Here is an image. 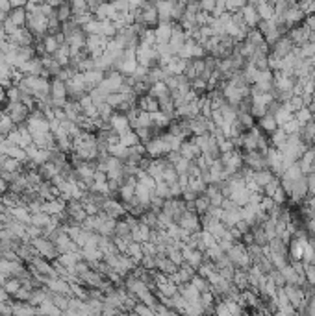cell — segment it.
<instances>
[{
    "label": "cell",
    "instance_id": "5",
    "mask_svg": "<svg viewBox=\"0 0 315 316\" xmlns=\"http://www.w3.org/2000/svg\"><path fill=\"white\" fill-rule=\"evenodd\" d=\"M173 22H159L154 28V37H156V45H169V41L173 37Z\"/></svg>",
    "mask_w": 315,
    "mask_h": 316
},
{
    "label": "cell",
    "instance_id": "19",
    "mask_svg": "<svg viewBox=\"0 0 315 316\" xmlns=\"http://www.w3.org/2000/svg\"><path fill=\"white\" fill-rule=\"evenodd\" d=\"M197 205H198V211H206V205H208V202H206V200H198V202H197Z\"/></svg>",
    "mask_w": 315,
    "mask_h": 316
},
{
    "label": "cell",
    "instance_id": "15",
    "mask_svg": "<svg viewBox=\"0 0 315 316\" xmlns=\"http://www.w3.org/2000/svg\"><path fill=\"white\" fill-rule=\"evenodd\" d=\"M15 130H17V126L13 124V121L9 119L8 115H2V117H0V137L6 139L9 133Z\"/></svg>",
    "mask_w": 315,
    "mask_h": 316
},
{
    "label": "cell",
    "instance_id": "13",
    "mask_svg": "<svg viewBox=\"0 0 315 316\" xmlns=\"http://www.w3.org/2000/svg\"><path fill=\"white\" fill-rule=\"evenodd\" d=\"M178 224H180V228H182V229H185V231H193V229H197V228H198V224H197V218H195V214L193 213H187V211H185V213L180 216Z\"/></svg>",
    "mask_w": 315,
    "mask_h": 316
},
{
    "label": "cell",
    "instance_id": "2",
    "mask_svg": "<svg viewBox=\"0 0 315 316\" xmlns=\"http://www.w3.org/2000/svg\"><path fill=\"white\" fill-rule=\"evenodd\" d=\"M30 244L34 246V250H36L37 255H39V257H43V259L52 261V259H58V257H59V253H58V250H56L54 242L48 241V239H45V237L32 239V241H30Z\"/></svg>",
    "mask_w": 315,
    "mask_h": 316
},
{
    "label": "cell",
    "instance_id": "6",
    "mask_svg": "<svg viewBox=\"0 0 315 316\" xmlns=\"http://www.w3.org/2000/svg\"><path fill=\"white\" fill-rule=\"evenodd\" d=\"M24 150H26V158L30 159L36 167H41V165H45V163L50 161V152H46V150L37 148L34 144H30V146Z\"/></svg>",
    "mask_w": 315,
    "mask_h": 316
},
{
    "label": "cell",
    "instance_id": "18",
    "mask_svg": "<svg viewBox=\"0 0 315 316\" xmlns=\"http://www.w3.org/2000/svg\"><path fill=\"white\" fill-rule=\"evenodd\" d=\"M4 65H9V63H8V59H6V54L0 50V67H4Z\"/></svg>",
    "mask_w": 315,
    "mask_h": 316
},
{
    "label": "cell",
    "instance_id": "3",
    "mask_svg": "<svg viewBox=\"0 0 315 316\" xmlns=\"http://www.w3.org/2000/svg\"><path fill=\"white\" fill-rule=\"evenodd\" d=\"M13 45H17L19 48H22V47H36V43H37V39L34 37V34L30 32V30L24 26V28H19L11 37H8Z\"/></svg>",
    "mask_w": 315,
    "mask_h": 316
},
{
    "label": "cell",
    "instance_id": "1",
    "mask_svg": "<svg viewBox=\"0 0 315 316\" xmlns=\"http://www.w3.org/2000/svg\"><path fill=\"white\" fill-rule=\"evenodd\" d=\"M4 115H8L17 128L19 126H26L28 117H30V107H26L24 104L20 102H8Z\"/></svg>",
    "mask_w": 315,
    "mask_h": 316
},
{
    "label": "cell",
    "instance_id": "17",
    "mask_svg": "<svg viewBox=\"0 0 315 316\" xmlns=\"http://www.w3.org/2000/svg\"><path fill=\"white\" fill-rule=\"evenodd\" d=\"M2 287H4V292H8V294H11V296H15V292L20 288V281H19L17 278H11V279H8V281H4Z\"/></svg>",
    "mask_w": 315,
    "mask_h": 316
},
{
    "label": "cell",
    "instance_id": "10",
    "mask_svg": "<svg viewBox=\"0 0 315 316\" xmlns=\"http://www.w3.org/2000/svg\"><path fill=\"white\" fill-rule=\"evenodd\" d=\"M56 19L59 20V24H63L67 20L73 19V10H71V2H59V6L54 10Z\"/></svg>",
    "mask_w": 315,
    "mask_h": 316
},
{
    "label": "cell",
    "instance_id": "9",
    "mask_svg": "<svg viewBox=\"0 0 315 316\" xmlns=\"http://www.w3.org/2000/svg\"><path fill=\"white\" fill-rule=\"evenodd\" d=\"M111 128L117 131V135L124 133V131H128L130 130L128 117L122 115V113H113V117H111Z\"/></svg>",
    "mask_w": 315,
    "mask_h": 316
},
{
    "label": "cell",
    "instance_id": "4",
    "mask_svg": "<svg viewBox=\"0 0 315 316\" xmlns=\"http://www.w3.org/2000/svg\"><path fill=\"white\" fill-rule=\"evenodd\" d=\"M102 213L108 214L110 218L113 220H117L120 216H124L126 214V207H122L119 200H113V198H108L104 204H102Z\"/></svg>",
    "mask_w": 315,
    "mask_h": 316
},
{
    "label": "cell",
    "instance_id": "16",
    "mask_svg": "<svg viewBox=\"0 0 315 316\" xmlns=\"http://www.w3.org/2000/svg\"><path fill=\"white\" fill-rule=\"evenodd\" d=\"M50 222H52V218H50V216H48L46 213L32 214V220H30V224H32V226H36V228H41V229H45V228Z\"/></svg>",
    "mask_w": 315,
    "mask_h": 316
},
{
    "label": "cell",
    "instance_id": "11",
    "mask_svg": "<svg viewBox=\"0 0 315 316\" xmlns=\"http://www.w3.org/2000/svg\"><path fill=\"white\" fill-rule=\"evenodd\" d=\"M37 172H39V176H41L43 181H52V179L59 174V170H58L52 163H45V165L37 167Z\"/></svg>",
    "mask_w": 315,
    "mask_h": 316
},
{
    "label": "cell",
    "instance_id": "14",
    "mask_svg": "<svg viewBox=\"0 0 315 316\" xmlns=\"http://www.w3.org/2000/svg\"><path fill=\"white\" fill-rule=\"evenodd\" d=\"M119 144L120 146H124V148H132V146L139 144V139H138V135H136V131L128 130V131H124V133H120Z\"/></svg>",
    "mask_w": 315,
    "mask_h": 316
},
{
    "label": "cell",
    "instance_id": "12",
    "mask_svg": "<svg viewBox=\"0 0 315 316\" xmlns=\"http://www.w3.org/2000/svg\"><path fill=\"white\" fill-rule=\"evenodd\" d=\"M150 233H152V229L150 228H147L145 224H141L139 222V226L132 231V239L138 242H147V241H150Z\"/></svg>",
    "mask_w": 315,
    "mask_h": 316
},
{
    "label": "cell",
    "instance_id": "8",
    "mask_svg": "<svg viewBox=\"0 0 315 316\" xmlns=\"http://www.w3.org/2000/svg\"><path fill=\"white\" fill-rule=\"evenodd\" d=\"M8 19L11 20L17 28H24V26H26V19H28L26 8H11V11L8 13Z\"/></svg>",
    "mask_w": 315,
    "mask_h": 316
},
{
    "label": "cell",
    "instance_id": "7",
    "mask_svg": "<svg viewBox=\"0 0 315 316\" xmlns=\"http://www.w3.org/2000/svg\"><path fill=\"white\" fill-rule=\"evenodd\" d=\"M138 109L143 113L152 115V113L159 111V102H158L156 98H154L150 93H147V94H143V96H139L138 98Z\"/></svg>",
    "mask_w": 315,
    "mask_h": 316
}]
</instances>
